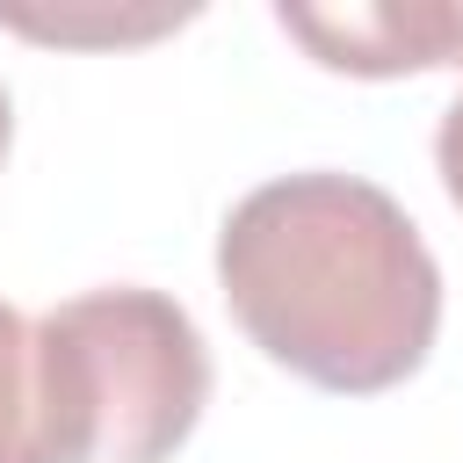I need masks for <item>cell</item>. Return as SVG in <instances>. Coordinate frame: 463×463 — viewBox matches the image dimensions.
<instances>
[{
  "mask_svg": "<svg viewBox=\"0 0 463 463\" xmlns=\"http://www.w3.org/2000/svg\"><path fill=\"white\" fill-rule=\"evenodd\" d=\"M217 289L275 369L340 398L405 383L441 333V268L405 203L326 166L232 203Z\"/></svg>",
  "mask_w": 463,
  "mask_h": 463,
  "instance_id": "cell-1",
  "label": "cell"
},
{
  "mask_svg": "<svg viewBox=\"0 0 463 463\" xmlns=\"http://www.w3.org/2000/svg\"><path fill=\"white\" fill-rule=\"evenodd\" d=\"M434 166H441V188H449L456 210H463V94L449 101V116H441V130H434Z\"/></svg>",
  "mask_w": 463,
  "mask_h": 463,
  "instance_id": "cell-6",
  "label": "cell"
},
{
  "mask_svg": "<svg viewBox=\"0 0 463 463\" xmlns=\"http://www.w3.org/2000/svg\"><path fill=\"white\" fill-rule=\"evenodd\" d=\"M58 463H166L210 405V347L166 289L109 282L36 318Z\"/></svg>",
  "mask_w": 463,
  "mask_h": 463,
  "instance_id": "cell-2",
  "label": "cell"
},
{
  "mask_svg": "<svg viewBox=\"0 0 463 463\" xmlns=\"http://www.w3.org/2000/svg\"><path fill=\"white\" fill-rule=\"evenodd\" d=\"M7 137H14V109H7V87H0V159H7Z\"/></svg>",
  "mask_w": 463,
  "mask_h": 463,
  "instance_id": "cell-7",
  "label": "cell"
},
{
  "mask_svg": "<svg viewBox=\"0 0 463 463\" xmlns=\"http://www.w3.org/2000/svg\"><path fill=\"white\" fill-rule=\"evenodd\" d=\"M0 22L7 29H22V36H43V43H130V36H159V29H174V22H188V7H145V14H43V7H0Z\"/></svg>",
  "mask_w": 463,
  "mask_h": 463,
  "instance_id": "cell-5",
  "label": "cell"
},
{
  "mask_svg": "<svg viewBox=\"0 0 463 463\" xmlns=\"http://www.w3.org/2000/svg\"><path fill=\"white\" fill-rule=\"evenodd\" d=\"M275 22L333 72L398 80V72H463V0H347V7H275Z\"/></svg>",
  "mask_w": 463,
  "mask_h": 463,
  "instance_id": "cell-3",
  "label": "cell"
},
{
  "mask_svg": "<svg viewBox=\"0 0 463 463\" xmlns=\"http://www.w3.org/2000/svg\"><path fill=\"white\" fill-rule=\"evenodd\" d=\"M0 463H58L51 405H43V362L36 326L0 297Z\"/></svg>",
  "mask_w": 463,
  "mask_h": 463,
  "instance_id": "cell-4",
  "label": "cell"
}]
</instances>
